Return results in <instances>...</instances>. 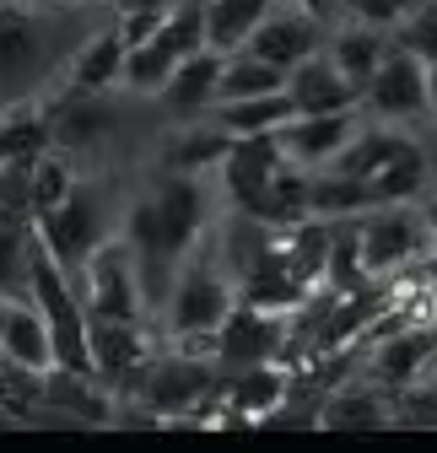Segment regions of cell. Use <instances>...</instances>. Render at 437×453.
I'll list each match as a JSON object with an SVG mask.
<instances>
[{"label": "cell", "mask_w": 437, "mask_h": 453, "mask_svg": "<svg viewBox=\"0 0 437 453\" xmlns=\"http://www.w3.org/2000/svg\"><path fill=\"white\" fill-rule=\"evenodd\" d=\"M200 6H205V49L233 54V49L249 43L254 22L276 6V0H200Z\"/></svg>", "instance_id": "obj_19"}, {"label": "cell", "mask_w": 437, "mask_h": 453, "mask_svg": "<svg viewBox=\"0 0 437 453\" xmlns=\"http://www.w3.org/2000/svg\"><path fill=\"white\" fill-rule=\"evenodd\" d=\"M0 426H17V416H12V411H6V405H0Z\"/></svg>", "instance_id": "obj_32"}, {"label": "cell", "mask_w": 437, "mask_h": 453, "mask_svg": "<svg viewBox=\"0 0 437 453\" xmlns=\"http://www.w3.org/2000/svg\"><path fill=\"white\" fill-rule=\"evenodd\" d=\"M356 113L378 125H416V119H432V92H426V60L400 43H389V54L378 60V71L362 81L356 92Z\"/></svg>", "instance_id": "obj_7"}, {"label": "cell", "mask_w": 437, "mask_h": 453, "mask_svg": "<svg viewBox=\"0 0 437 453\" xmlns=\"http://www.w3.org/2000/svg\"><path fill=\"white\" fill-rule=\"evenodd\" d=\"M76 167H71V157L65 151H54V146H43L33 162H27V200H33V216H43V211H54L71 189H76Z\"/></svg>", "instance_id": "obj_24"}, {"label": "cell", "mask_w": 437, "mask_h": 453, "mask_svg": "<svg viewBox=\"0 0 437 453\" xmlns=\"http://www.w3.org/2000/svg\"><path fill=\"white\" fill-rule=\"evenodd\" d=\"M119 65H125V38H119V27L114 22L92 27L76 43L71 65H65V92H108V87H119Z\"/></svg>", "instance_id": "obj_16"}, {"label": "cell", "mask_w": 437, "mask_h": 453, "mask_svg": "<svg viewBox=\"0 0 437 453\" xmlns=\"http://www.w3.org/2000/svg\"><path fill=\"white\" fill-rule=\"evenodd\" d=\"M141 388V405L157 416V421H195L200 405L216 394V362L211 357H189V351H162L146 362V372L135 378Z\"/></svg>", "instance_id": "obj_6"}, {"label": "cell", "mask_w": 437, "mask_h": 453, "mask_svg": "<svg viewBox=\"0 0 437 453\" xmlns=\"http://www.w3.org/2000/svg\"><path fill=\"white\" fill-rule=\"evenodd\" d=\"M297 6H303V12H313L324 27H330V22H335V6H341V0H297Z\"/></svg>", "instance_id": "obj_30"}, {"label": "cell", "mask_w": 437, "mask_h": 453, "mask_svg": "<svg viewBox=\"0 0 437 453\" xmlns=\"http://www.w3.org/2000/svg\"><path fill=\"white\" fill-rule=\"evenodd\" d=\"M426 92H432V119H437V65H426Z\"/></svg>", "instance_id": "obj_31"}, {"label": "cell", "mask_w": 437, "mask_h": 453, "mask_svg": "<svg viewBox=\"0 0 437 453\" xmlns=\"http://www.w3.org/2000/svg\"><path fill=\"white\" fill-rule=\"evenodd\" d=\"M87 357H92V378L119 388L135 383L146 372V362L157 357L146 340V319H87Z\"/></svg>", "instance_id": "obj_10"}, {"label": "cell", "mask_w": 437, "mask_h": 453, "mask_svg": "<svg viewBox=\"0 0 437 453\" xmlns=\"http://www.w3.org/2000/svg\"><path fill=\"white\" fill-rule=\"evenodd\" d=\"M281 92L292 97L297 113H335V108H356V87L335 71V60L324 49H313L308 60H297L281 81Z\"/></svg>", "instance_id": "obj_13"}, {"label": "cell", "mask_w": 437, "mask_h": 453, "mask_svg": "<svg viewBox=\"0 0 437 453\" xmlns=\"http://www.w3.org/2000/svg\"><path fill=\"white\" fill-rule=\"evenodd\" d=\"M281 146L276 135H233L227 157L216 162V179H222L233 211H249L264 221V195H270V179H276V167H281Z\"/></svg>", "instance_id": "obj_9"}, {"label": "cell", "mask_w": 437, "mask_h": 453, "mask_svg": "<svg viewBox=\"0 0 437 453\" xmlns=\"http://www.w3.org/2000/svg\"><path fill=\"white\" fill-rule=\"evenodd\" d=\"M233 135L216 130V125H184L168 146H162V167L173 173H216V162L227 157Z\"/></svg>", "instance_id": "obj_21"}, {"label": "cell", "mask_w": 437, "mask_h": 453, "mask_svg": "<svg viewBox=\"0 0 437 453\" xmlns=\"http://www.w3.org/2000/svg\"><path fill=\"white\" fill-rule=\"evenodd\" d=\"M281 81H287V71L264 65L259 54H249V49H233V54H222V71H216V103H222V97H259V92H281Z\"/></svg>", "instance_id": "obj_23"}, {"label": "cell", "mask_w": 437, "mask_h": 453, "mask_svg": "<svg viewBox=\"0 0 437 453\" xmlns=\"http://www.w3.org/2000/svg\"><path fill=\"white\" fill-rule=\"evenodd\" d=\"M71 6H60V0H0V108L33 97L49 76L71 65L81 43Z\"/></svg>", "instance_id": "obj_1"}, {"label": "cell", "mask_w": 437, "mask_h": 453, "mask_svg": "<svg viewBox=\"0 0 437 453\" xmlns=\"http://www.w3.org/2000/svg\"><path fill=\"white\" fill-rule=\"evenodd\" d=\"M281 351H287V313H270V308H254V303H233V313L216 324V367L281 362Z\"/></svg>", "instance_id": "obj_8"}, {"label": "cell", "mask_w": 437, "mask_h": 453, "mask_svg": "<svg viewBox=\"0 0 437 453\" xmlns=\"http://www.w3.org/2000/svg\"><path fill=\"white\" fill-rule=\"evenodd\" d=\"M33 233H38V243H43L54 259L76 275V265H81L108 233H114V211H108V195H103L97 184L76 179V189L54 205V211L33 216Z\"/></svg>", "instance_id": "obj_5"}, {"label": "cell", "mask_w": 437, "mask_h": 453, "mask_svg": "<svg viewBox=\"0 0 437 453\" xmlns=\"http://www.w3.org/2000/svg\"><path fill=\"white\" fill-rule=\"evenodd\" d=\"M92 6H114V0H92Z\"/></svg>", "instance_id": "obj_33"}, {"label": "cell", "mask_w": 437, "mask_h": 453, "mask_svg": "<svg viewBox=\"0 0 437 453\" xmlns=\"http://www.w3.org/2000/svg\"><path fill=\"white\" fill-rule=\"evenodd\" d=\"M356 249H362V275H372V280H389V275H405V270L432 265L421 200L367 205L356 216Z\"/></svg>", "instance_id": "obj_3"}, {"label": "cell", "mask_w": 437, "mask_h": 453, "mask_svg": "<svg viewBox=\"0 0 437 453\" xmlns=\"http://www.w3.org/2000/svg\"><path fill=\"white\" fill-rule=\"evenodd\" d=\"M216 71H222V54H216V49H195V54H184V60L168 71V81H162L157 103L168 108V113H179V119L211 113V103H216Z\"/></svg>", "instance_id": "obj_14"}, {"label": "cell", "mask_w": 437, "mask_h": 453, "mask_svg": "<svg viewBox=\"0 0 437 453\" xmlns=\"http://www.w3.org/2000/svg\"><path fill=\"white\" fill-rule=\"evenodd\" d=\"M372 205V184L335 173V167H313L308 173V216H362Z\"/></svg>", "instance_id": "obj_20"}, {"label": "cell", "mask_w": 437, "mask_h": 453, "mask_svg": "<svg viewBox=\"0 0 437 453\" xmlns=\"http://www.w3.org/2000/svg\"><path fill=\"white\" fill-rule=\"evenodd\" d=\"M27 259H33V221H0V297H27Z\"/></svg>", "instance_id": "obj_25"}, {"label": "cell", "mask_w": 437, "mask_h": 453, "mask_svg": "<svg viewBox=\"0 0 437 453\" xmlns=\"http://www.w3.org/2000/svg\"><path fill=\"white\" fill-rule=\"evenodd\" d=\"M362 125L356 108H335V113H292V119L276 130V146L292 167H330V157L351 141V130Z\"/></svg>", "instance_id": "obj_12"}, {"label": "cell", "mask_w": 437, "mask_h": 453, "mask_svg": "<svg viewBox=\"0 0 437 453\" xmlns=\"http://www.w3.org/2000/svg\"><path fill=\"white\" fill-rule=\"evenodd\" d=\"M249 54H259L264 65H276V71H292L297 60H308L313 49H324V22L313 12H303L297 0H276L249 33L243 43Z\"/></svg>", "instance_id": "obj_11"}, {"label": "cell", "mask_w": 437, "mask_h": 453, "mask_svg": "<svg viewBox=\"0 0 437 453\" xmlns=\"http://www.w3.org/2000/svg\"><path fill=\"white\" fill-rule=\"evenodd\" d=\"M395 43L410 49V54H421L426 65H437V0H421V6L395 27Z\"/></svg>", "instance_id": "obj_27"}, {"label": "cell", "mask_w": 437, "mask_h": 453, "mask_svg": "<svg viewBox=\"0 0 437 453\" xmlns=\"http://www.w3.org/2000/svg\"><path fill=\"white\" fill-rule=\"evenodd\" d=\"M389 43H395V33L389 27H372V22H346V27H324V54L335 60V71L362 92V81L378 71V60L389 54Z\"/></svg>", "instance_id": "obj_15"}, {"label": "cell", "mask_w": 437, "mask_h": 453, "mask_svg": "<svg viewBox=\"0 0 437 453\" xmlns=\"http://www.w3.org/2000/svg\"><path fill=\"white\" fill-rule=\"evenodd\" d=\"M346 6H351V17H362V22H372V27H400L416 6H421V0H346Z\"/></svg>", "instance_id": "obj_28"}, {"label": "cell", "mask_w": 437, "mask_h": 453, "mask_svg": "<svg viewBox=\"0 0 437 453\" xmlns=\"http://www.w3.org/2000/svg\"><path fill=\"white\" fill-rule=\"evenodd\" d=\"M205 233H211V226H205ZM233 303H238L233 275L211 259V243L200 238L179 259V270L168 280V297H162V329H168V340L173 334H216V324L233 313Z\"/></svg>", "instance_id": "obj_2"}, {"label": "cell", "mask_w": 437, "mask_h": 453, "mask_svg": "<svg viewBox=\"0 0 437 453\" xmlns=\"http://www.w3.org/2000/svg\"><path fill=\"white\" fill-rule=\"evenodd\" d=\"M421 221H426V249H432V265H437V195H421Z\"/></svg>", "instance_id": "obj_29"}, {"label": "cell", "mask_w": 437, "mask_h": 453, "mask_svg": "<svg viewBox=\"0 0 437 453\" xmlns=\"http://www.w3.org/2000/svg\"><path fill=\"white\" fill-rule=\"evenodd\" d=\"M292 97L287 92H259V97H222L211 103V125L227 135H276L292 119Z\"/></svg>", "instance_id": "obj_17"}, {"label": "cell", "mask_w": 437, "mask_h": 453, "mask_svg": "<svg viewBox=\"0 0 437 453\" xmlns=\"http://www.w3.org/2000/svg\"><path fill=\"white\" fill-rule=\"evenodd\" d=\"M76 292L87 319H146V292H141V265L125 243V233H108L81 265H76Z\"/></svg>", "instance_id": "obj_4"}, {"label": "cell", "mask_w": 437, "mask_h": 453, "mask_svg": "<svg viewBox=\"0 0 437 453\" xmlns=\"http://www.w3.org/2000/svg\"><path fill=\"white\" fill-rule=\"evenodd\" d=\"M179 65V54L162 43L157 33L146 43H125V65H119V87L135 92V97H157L162 81H168V71Z\"/></svg>", "instance_id": "obj_22"}, {"label": "cell", "mask_w": 437, "mask_h": 453, "mask_svg": "<svg viewBox=\"0 0 437 453\" xmlns=\"http://www.w3.org/2000/svg\"><path fill=\"white\" fill-rule=\"evenodd\" d=\"M43 146H54V130H49V108L38 97L0 108V162H33Z\"/></svg>", "instance_id": "obj_18"}, {"label": "cell", "mask_w": 437, "mask_h": 453, "mask_svg": "<svg viewBox=\"0 0 437 453\" xmlns=\"http://www.w3.org/2000/svg\"><path fill=\"white\" fill-rule=\"evenodd\" d=\"M389 421L395 426H437V378L389 388Z\"/></svg>", "instance_id": "obj_26"}]
</instances>
